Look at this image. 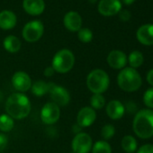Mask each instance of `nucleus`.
<instances>
[{
  "label": "nucleus",
  "instance_id": "nucleus-1",
  "mask_svg": "<svg viewBox=\"0 0 153 153\" xmlns=\"http://www.w3.org/2000/svg\"><path fill=\"white\" fill-rule=\"evenodd\" d=\"M6 111L14 120L25 119L31 112L30 99L23 93H14L6 102Z\"/></svg>",
  "mask_w": 153,
  "mask_h": 153
},
{
  "label": "nucleus",
  "instance_id": "nucleus-2",
  "mask_svg": "<svg viewBox=\"0 0 153 153\" xmlns=\"http://www.w3.org/2000/svg\"><path fill=\"white\" fill-rule=\"evenodd\" d=\"M132 129L134 133L140 139L151 138L153 136V110H140L134 116Z\"/></svg>",
  "mask_w": 153,
  "mask_h": 153
},
{
  "label": "nucleus",
  "instance_id": "nucleus-3",
  "mask_svg": "<svg viewBox=\"0 0 153 153\" xmlns=\"http://www.w3.org/2000/svg\"><path fill=\"white\" fill-rule=\"evenodd\" d=\"M117 84L125 92H134L140 88L142 80L140 75L135 68L127 67L123 68L118 74Z\"/></svg>",
  "mask_w": 153,
  "mask_h": 153
},
{
  "label": "nucleus",
  "instance_id": "nucleus-4",
  "mask_svg": "<svg viewBox=\"0 0 153 153\" xmlns=\"http://www.w3.org/2000/svg\"><path fill=\"white\" fill-rule=\"evenodd\" d=\"M110 85V79L108 74L101 69L96 68L90 71L87 76V87L93 94L105 93Z\"/></svg>",
  "mask_w": 153,
  "mask_h": 153
},
{
  "label": "nucleus",
  "instance_id": "nucleus-5",
  "mask_svg": "<svg viewBox=\"0 0 153 153\" xmlns=\"http://www.w3.org/2000/svg\"><path fill=\"white\" fill-rule=\"evenodd\" d=\"M75 64V55L70 50L62 49L55 53L51 61V67L55 72L65 74L69 72Z\"/></svg>",
  "mask_w": 153,
  "mask_h": 153
},
{
  "label": "nucleus",
  "instance_id": "nucleus-6",
  "mask_svg": "<svg viewBox=\"0 0 153 153\" xmlns=\"http://www.w3.org/2000/svg\"><path fill=\"white\" fill-rule=\"evenodd\" d=\"M44 33V26L41 21H31L27 23L22 32L24 39L28 42L39 41Z\"/></svg>",
  "mask_w": 153,
  "mask_h": 153
},
{
  "label": "nucleus",
  "instance_id": "nucleus-7",
  "mask_svg": "<svg viewBox=\"0 0 153 153\" xmlns=\"http://www.w3.org/2000/svg\"><path fill=\"white\" fill-rule=\"evenodd\" d=\"M93 140L91 136L87 132L76 134L71 141V149L75 153H89L92 149Z\"/></svg>",
  "mask_w": 153,
  "mask_h": 153
},
{
  "label": "nucleus",
  "instance_id": "nucleus-8",
  "mask_svg": "<svg viewBox=\"0 0 153 153\" xmlns=\"http://www.w3.org/2000/svg\"><path fill=\"white\" fill-rule=\"evenodd\" d=\"M60 117L59 106L53 102L46 103L41 110V120L44 124L52 125L56 123Z\"/></svg>",
  "mask_w": 153,
  "mask_h": 153
},
{
  "label": "nucleus",
  "instance_id": "nucleus-9",
  "mask_svg": "<svg viewBox=\"0 0 153 153\" xmlns=\"http://www.w3.org/2000/svg\"><path fill=\"white\" fill-rule=\"evenodd\" d=\"M12 86L18 93H25L31 89L32 79L30 76L25 71H16L12 76Z\"/></svg>",
  "mask_w": 153,
  "mask_h": 153
},
{
  "label": "nucleus",
  "instance_id": "nucleus-10",
  "mask_svg": "<svg viewBox=\"0 0 153 153\" xmlns=\"http://www.w3.org/2000/svg\"><path fill=\"white\" fill-rule=\"evenodd\" d=\"M49 95L54 104H56L59 106H66L70 102V94L67 88H65L62 86H59L56 84H53L51 87Z\"/></svg>",
  "mask_w": 153,
  "mask_h": 153
},
{
  "label": "nucleus",
  "instance_id": "nucleus-11",
  "mask_svg": "<svg viewBox=\"0 0 153 153\" xmlns=\"http://www.w3.org/2000/svg\"><path fill=\"white\" fill-rule=\"evenodd\" d=\"M97 119V113L90 106L82 107L76 115V124L81 128H87L91 126Z\"/></svg>",
  "mask_w": 153,
  "mask_h": 153
},
{
  "label": "nucleus",
  "instance_id": "nucleus-12",
  "mask_svg": "<svg viewBox=\"0 0 153 153\" xmlns=\"http://www.w3.org/2000/svg\"><path fill=\"white\" fill-rule=\"evenodd\" d=\"M97 9L102 16H112L122 10V3L120 0H100Z\"/></svg>",
  "mask_w": 153,
  "mask_h": 153
},
{
  "label": "nucleus",
  "instance_id": "nucleus-13",
  "mask_svg": "<svg viewBox=\"0 0 153 153\" xmlns=\"http://www.w3.org/2000/svg\"><path fill=\"white\" fill-rule=\"evenodd\" d=\"M106 60L111 68L114 69H123L127 64V56L122 51L114 50L109 52Z\"/></svg>",
  "mask_w": 153,
  "mask_h": 153
},
{
  "label": "nucleus",
  "instance_id": "nucleus-14",
  "mask_svg": "<svg viewBox=\"0 0 153 153\" xmlns=\"http://www.w3.org/2000/svg\"><path fill=\"white\" fill-rule=\"evenodd\" d=\"M64 26L70 32H79L82 26V17L75 11L67 13L63 19Z\"/></svg>",
  "mask_w": 153,
  "mask_h": 153
},
{
  "label": "nucleus",
  "instance_id": "nucleus-15",
  "mask_svg": "<svg viewBox=\"0 0 153 153\" xmlns=\"http://www.w3.org/2000/svg\"><path fill=\"white\" fill-rule=\"evenodd\" d=\"M138 41L146 46L153 45V25L146 24L141 25L136 33Z\"/></svg>",
  "mask_w": 153,
  "mask_h": 153
},
{
  "label": "nucleus",
  "instance_id": "nucleus-16",
  "mask_svg": "<svg viewBox=\"0 0 153 153\" xmlns=\"http://www.w3.org/2000/svg\"><path fill=\"white\" fill-rule=\"evenodd\" d=\"M23 7L27 14L36 16L43 13L45 3L43 0H24Z\"/></svg>",
  "mask_w": 153,
  "mask_h": 153
},
{
  "label": "nucleus",
  "instance_id": "nucleus-17",
  "mask_svg": "<svg viewBox=\"0 0 153 153\" xmlns=\"http://www.w3.org/2000/svg\"><path fill=\"white\" fill-rule=\"evenodd\" d=\"M105 111L110 119L119 120L123 116L125 113V108L119 100H112L107 104Z\"/></svg>",
  "mask_w": 153,
  "mask_h": 153
},
{
  "label": "nucleus",
  "instance_id": "nucleus-18",
  "mask_svg": "<svg viewBox=\"0 0 153 153\" xmlns=\"http://www.w3.org/2000/svg\"><path fill=\"white\" fill-rule=\"evenodd\" d=\"M16 16L10 10H4L0 13V28L3 30H11L16 25Z\"/></svg>",
  "mask_w": 153,
  "mask_h": 153
},
{
  "label": "nucleus",
  "instance_id": "nucleus-19",
  "mask_svg": "<svg viewBox=\"0 0 153 153\" xmlns=\"http://www.w3.org/2000/svg\"><path fill=\"white\" fill-rule=\"evenodd\" d=\"M54 83L51 82H45L44 80L39 79L32 84L31 87V91L33 95L38 97H42L46 94H49L51 87L53 86Z\"/></svg>",
  "mask_w": 153,
  "mask_h": 153
},
{
  "label": "nucleus",
  "instance_id": "nucleus-20",
  "mask_svg": "<svg viewBox=\"0 0 153 153\" xmlns=\"http://www.w3.org/2000/svg\"><path fill=\"white\" fill-rule=\"evenodd\" d=\"M4 48L10 53H16L21 49V41L15 35H8L3 42Z\"/></svg>",
  "mask_w": 153,
  "mask_h": 153
},
{
  "label": "nucleus",
  "instance_id": "nucleus-21",
  "mask_svg": "<svg viewBox=\"0 0 153 153\" xmlns=\"http://www.w3.org/2000/svg\"><path fill=\"white\" fill-rule=\"evenodd\" d=\"M15 127L14 119L9 116L7 114H0V131L1 132H9Z\"/></svg>",
  "mask_w": 153,
  "mask_h": 153
},
{
  "label": "nucleus",
  "instance_id": "nucleus-22",
  "mask_svg": "<svg viewBox=\"0 0 153 153\" xmlns=\"http://www.w3.org/2000/svg\"><path fill=\"white\" fill-rule=\"evenodd\" d=\"M122 148L126 153H133L137 149V140L131 135H126L122 140Z\"/></svg>",
  "mask_w": 153,
  "mask_h": 153
},
{
  "label": "nucleus",
  "instance_id": "nucleus-23",
  "mask_svg": "<svg viewBox=\"0 0 153 153\" xmlns=\"http://www.w3.org/2000/svg\"><path fill=\"white\" fill-rule=\"evenodd\" d=\"M128 62L131 66V68H137L140 67L143 63V55L139 51H133L130 53L128 57Z\"/></svg>",
  "mask_w": 153,
  "mask_h": 153
},
{
  "label": "nucleus",
  "instance_id": "nucleus-24",
  "mask_svg": "<svg viewBox=\"0 0 153 153\" xmlns=\"http://www.w3.org/2000/svg\"><path fill=\"white\" fill-rule=\"evenodd\" d=\"M92 153H112L111 145L106 140H98L92 146Z\"/></svg>",
  "mask_w": 153,
  "mask_h": 153
},
{
  "label": "nucleus",
  "instance_id": "nucleus-25",
  "mask_svg": "<svg viewBox=\"0 0 153 153\" xmlns=\"http://www.w3.org/2000/svg\"><path fill=\"white\" fill-rule=\"evenodd\" d=\"M105 105V98L102 94H93L90 98V107L94 110H100Z\"/></svg>",
  "mask_w": 153,
  "mask_h": 153
},
{
  "label": "nucleus",
  "instance_id": "nucleus-26",
  "mask_svg": "<svg viewBox=\"0 0 153 153\" xmlns=\"http://www.w3.org/2000/svg\"><path fill=\"white\" fill-rule=\"evenodd\" d=\"M78 38L83 43H88L93 39V33L88 28H81L78 32Z\"/></svg>",
  "mask_w": 153,
  "mask_h": 153
},
{
  "label": "nucleus",
  "instance_id": "nucleus-27",
  "mask_svg": "<svg viewBox=\"0 0 153 153\" xmlns=\"http://www.w3.org/2000/svg\"><path fill=\"white\" fill-rule=\"evenodd\" d=\"M115 134V128L112 124H105L103 126L101 130V136L103 137L104 140H108L112 139Z\"/></svg>",
  "mask_w": 153,
  "mask_h": 153
},
{
  "label": "nucleus",
  "instance_id": "nucleus-28",
  "mask_svg": "<svg viewBox=\"0 0 153 153\" xmlns=\"http://www.w3.org/2000/svg\"><path fill=\"white\" fill-rule=\"evenodd\" d=\"M143 102L147 107L153 109V88L146 90L143 96Z\"/></svg>",
  "mask_w": 153,
  "mask_h": 153
},
{
  "label": "nucleus",
  "instance_id": "nucleus-29",
  "mask_svg": "<svg viewBox=\"0 0 153 153\" xmlns=\"http://www.w3.org/2000/svg\"><path fill=\"white\" fill-rule=\"evenodd\" d=\"M8 144V138L7 136L3 133V132H0V153L3 152Z\"/></svg>",
  "mask_w": 153,
  "mask_h": 153
},
{
  "label": "nucleus",
  "instance_id": "nucleus-30",
  "mask_svg": "<svg viewBox=\"0 0 153 153\" xmlns=\"http://www.w3.org/2000/svg\"><path fill=\"white\" fill-rule=\"evenodd\" d=\"M118 14H119V18L123 22H128L131 17V15L130 11H128V10H121Z\"/></svg>",
  "mask_w": 153,
  "mask_h": 153
},
{
  "label": "nucleus",
  "instance_id": "nucleus-31",
  "mask_svg": "<svg viewBox=\"0 0 153 153\" xmlns=\"http://www.w3.org/2000/svg\"><path fill=\"white\" fill-rule=\"evenodd\" d=\"M137 153H153V145L145 144L139 149Z\"/></svg>",
  "mask_w": 153,
  "mask_h": 153
},
{
  "label": "nucleus",
  "instance_id": "nucleus-32",
  "mask_svg": "<svg viewBox=\"0 0 153 153\" xmlns=\"http://www.w3.org/2000/svg\"><path fill=\"white\" fill-rule=\"evenodd\" d=\"M124 108H125L129 113L132 114V113H134V112L137 110V105H136V104H135L134 102H132V101H129V102L125 105Z\"/></svg>",
  "mask_w": 153,
  "mask_h": 153
},
{
  "label": "nucleus",
  "instance_id": "nucleus-33",
  "mask_svg": "<svg viewBox=\"0 0 153 153\" xmlns=\"http://www.w3.org/2000/svg\"><path fill=\"white\" fill-rule=\"evenodd\" d=\"M55 73H56V72H55L54 68H53L51 66L47 67V68L44 69V71H43V74H44V76H46V78H51V76H52Z\"/></svg>",
  "mask_w": 153,
  "mask_h": 153
},
{
  "label": "nucleus",
  "instance_id": "nucleus-34",
  "mask_svg": "<svg viewBox=\"0 0 153 153\" xmlns=\"http://www.w3.org/2000/svg\"><path fill=\"white\" fill-rule=\"evenodd\" d=\"M146 79H147V82L153 87V68L150 69L148 73H147V76H146Z\"/></svg>",
  "mask_w": 153,
  "mask_h": 153
},
{
  "label": "nucleus",
  "instance_id": "nucleus-35",
  "mask_svg": "<svg viewBox=\"0 0 153 153\" xmlns=\"http://www.w3.org/2000/svg\"><path fill=\"white\" fill-rule=\"evenodd\" d=\"M122 2L126 6H131L135 2V0H122Z\"/></svg>",
  "mask_w": 153,
  "mask_h": 153
},
{
  "label": "nucleus",
  "instance_id": "nucleus-36",
  "mask_svg": "<svg viewBox=\"0 0 153 153\" xmlns=\"http://www.w3.org/2000/svg\"><path fill=\"white\" fill-rule=\"evenodd\" d=\"M88 1L91 3V4H95L97 2V0H88Z\"/></svg>",
  "mask_w": 153,
  "mask_h": 153
},
{
  "label": "nucleus",
  "instance_id": "nucleus-37",
  "mask_svg": "<svg viewBox=\"0 0 153 153\" xmlns=\"http://www.w3.org/2000/svg\"><path fill=\"white\" fill-rule=\"evenodd\" d=\"M0 95H2L1 93H0ZM0 98H2V96H0Z\"/></svg>",
  "mask_w": 153,
  "mask_h": 153
},
{
  "label": "nucleus",
  "instance_id": "nucleus-38",
  "mask_svg": "<svg viewBox=\"0 0 153 153\" xmlns=\"http://www.w3.org/2000/svg\"><path fill=\"white\" fill-rule=\"evenodd\" d=\"M68 153H75V152H73V151H70V152H68Z\"/></svg>",
  "mask_w": 153,
  "mask_h": 153
}]
</instances>
